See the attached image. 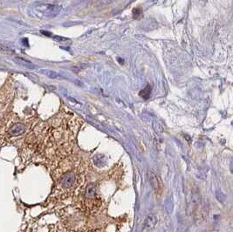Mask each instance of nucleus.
<instances>
[{
    "instance_id": "obj_1",
    "label": "nucleus",
    "mask_w": 233,
    "mask_h": 232,
    "mask_svg": "<svg viewBox=\"0 0 233 232\" xmlns=\"http://www.w3.org/2000/svg\"><path fill=\"white\" fill-rule=\"evenodd\" d=\"M100 203V197L98 195L97 188L94 183L88 184L86 188L85 192V204L87 209L93 211L96 207L99 206Z\"/></svg>"
},
{
    "instance_id": "obj_2",
    "label": "nucleus",
    "mask_w": 233,
    "mask_h": 232,
    "mask_svg": "<svg viewBox=\"0 0 233 232\" xmlns=\"http://www.w3.org/2000/svg\"><path fill=\"white\" fill-rule=\"evenodd\" d=\"M79 182V174L73 172V171H68L66 172L60 179L59 184L61 188L65 190H71L78 186Z\"/></svg>"
},
{
    "instance_id": "obj_3",
    "label": "nucleus",
    "mask_w": 233,
    "mask_h": 232,
    "mask_svg": "<svg viewBox=\"0 0 233 232\" xmlns=\"http://www.w3.org/2000/svg\"><path fill=\"white\" fill-rule=\"evenodd\" d=\"M201 202L200 193L197 188L190 190L187 197V214L192 215L196 212L197 208L199 207Z\"/></svg>"
},
{
    "instance_id": "obj_4",
    "label": "nucleus",
    "mask_w": 233,
    "mask_h": 232,
    "mask_svg": "<svg viewBox=\"0 0 233 232\" xmlns=\"http://www.w3.org/2000/svg\"><path fill=\"white\" fill-rule=\"evenodd\" d=\"M149 182H150L152 188H154L155 194L161 195L162 192V188H163V186H162V180H161V178H160L157 174H155L154 172L149 171Z\"/></svg>"
},
{
    "instance_id": "obj_5",
    "label": "nucleus",
    "mask_w": 233,
    "mask_h": 232,
    "mask_svg": "<svg viewBox=\"0 0 233 232\" xmlns=\"http://www.w3.org/2000/svg\"><path fill=\"white\" fill-rule=\"evenodd\" d=\"M61 10V7L58 5H44L40 8V11L42 12L47 15V16H55L57 15Z\"/></svg>"
},
{
    "instance_id": "obj_6",
    "label": "nucleus",
    "mask_w": 233,
    "mask_h": 232,
    "mask_svg": "<svg viewBox=\"0 0 233 232\" xmlns=\"http://www.w3.org/2000/svg\"><path fill=\"white\" fill-rule=\"evenodd\" d=\"M26 131V128L23 124L17 123L9 129V134L12 136H19L23 135Z\"/></svg>"
},
{
    "instance_id": "obj_7",
    "label": "nucleus",
    "mask_w": 233,
    "mask_h": 232,
    "mask_svg": "<svg viewBox=\"0 0 233 232\" xmlns=\"http://www.w3.org/2000/svg\"><path fill=\"white\" fill-rule=\"evenodd\" d=\"M157 223V218L156 216H154L153 214H150L147 216V218L144 222V229H147V230H151L153 229Z\"/></svg>"
},
{
    "instance_id": "obj_8",
    "label": "nucleus",
    "mask_w": 233,
    "mask_h": 232,
    "mask_svg": "<svg viewBox=\"0 0 233 232\" xmlns=\"http://www.w3.org/2000/svg\"><path fill=\"white\" fill-rule=\"evenodd\" d=\"M41 73L45 74V76H47L50 79H62L63 77L55 71H52V70H48V69H45V70H41L40 71Z\"/></svg>"
},
{
    "instance_id": "obj_9",
    "label": "nucleus",
    "mask_w": 233,
    "mask_h": 232,
    "mask_svg": "<svg viewBox=\"0 0 233 232\" xmlns=\"http://www.w3.org/2000/svg\"><path fill=\"white\" fill-rule=\"evenodd\" d=\"M14 60L16 61V63H18L19 65H23V66H25V67L30 68V69H33V68H35V65L32 64V62L27 61V60L24 59V58H14Z\"/></svg>"
},
{
    "instance_id": "obj_10",
    "label": "nucleus",
    "mask_w": 233,
    "mask_h": 232,
    "mask_svg": "<svg viewBox=\"0 0 233 232\" xmlns=\"http://www.w3.org/2000/svg\"><path fill=\"white\" fill-rule=\"evenodd\" d=\"M150 92H151V87L149 86H147L143 91H141L140 96L143 97V99H145V100H147L150 95Z\"/></svg>"
},
{
    "instance_id": "obj_11",
    "label": "nucleus",
    "mask_w": 233,
    "mask_h": 232,
    "mask_svg": "<svg viewBox=\"0 0 233 232\" xmlns=\"http://www.w3.org/2000/svg\"><path fill=\"white\" fill-rule=\"evenodd\" d=\"M86 66H87V65L83 64V63H79V64H78L76 65H74V66H72V71L74 72H79L84 70Z\"/></svg>"
},
{
    "instance_id": "obj_12",
    "label": "nucleus",
    "mask_w": 233,
    "mask_h": 232,
    "mask_svg": "<svg viewBox=\"0 0 233 232\" xmlns=\"http://www.w3.org/2000/svg\"><path fill=\"white\" fill-rule=\"evenodd\" d=\"M26 76L29 78L31 80H33V82L38 83V82L39 81V77H38L37 75H35V74H33V73H31V72H26Z\"/></svg>"
},
{
    "instance_id": "obj_13",
    "label": "nucleus",
    "mask_w": 233,
    "mask_h": 232,
    "mask_svg": "<svg viewBox=\"0 0 233 232\" xmlns=\"http://www.w3.org/2000/svg\"><path fill=\"white\" fill-rule=\"evenodd\" d=\"M52 39L54 41H56V42H65V41H67L68 39H65L64 37H61V36H53L52 37Z\"/></svg>"
},
{
    "instance_id": "obj_14",
    "label": "nucleus",
    "mask_w": 233,
    "mask_h": 232,
    "mask_svg": "<svg viewBox=\"0 0 233 232\" xmlns=\"http://www.w3.org/2000/svg\"><path fill=\"white\" fill-rule=\"evenodd\" d=\"M111 2H112V0H99V4H101V5H108V4H110Z\"/></svg>"
},
{
    "instance_id": "obj_15",
    "label": "nucleus",
    "mask_w": 233,
    "mask_h": 232,
    "mask_svg": "<svg viewBox=\"0 0 233 232\" xmlns=\"http://www.w3.org/2000/svg\"><path fill=\"white\" fill-rule=\"evenodd\" d=\"M41 33H43L44 35H45V36H52L51 34L52 33H50V32H45V31H41Z\"/></svg>"
}]
</instances>
